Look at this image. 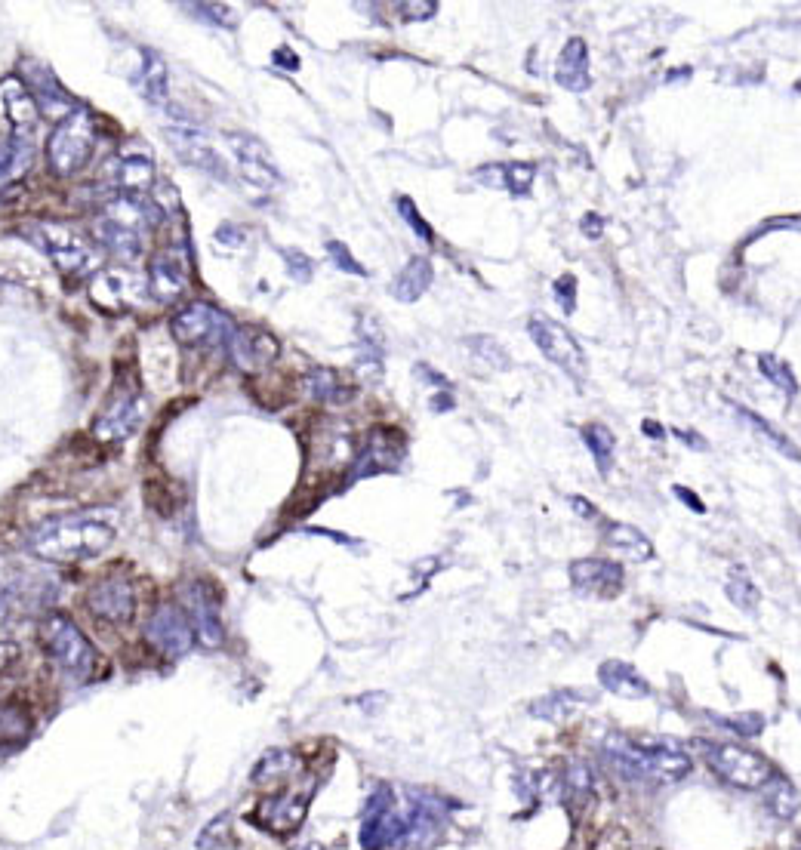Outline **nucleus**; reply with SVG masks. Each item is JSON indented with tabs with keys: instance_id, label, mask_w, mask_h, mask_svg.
Here are the masks:
<instances>
[{
	"instance_id": "1",
	"label": "nucleus",
	"mask_w": 801,
	"mask_h": 850,
	"mask_svg": "<svg viewBox=\"0 0 801 850\" xmlns=\"http://www.w3.org/2000/svg\"><path fill=\"white\" fill-rule=\"evenodd\" d=\"M111 543H114V527L99 521V518H90V515L53 518V521L37 527L31 533V539H28V546H31L34 555H41L47 561H56V564L96 558Z\"/></svg>"
},
{
	"instance_id": "2",
	"label": "nucleus",
	"mask_w": 801,
	"mask_h": 850,
	"mask_svg": "<svg viewBox=\"0 0 801 850\" xmlns=\"http://www.w3.org/2000/svg\"><path fill=\"white\" fill-rule=\"evenodd\" d=\"M694 746L700 749V755H703V761H706V767L712 770V774L718 780H724L728 786H734V789L758 792L761 786H765L777 774L774 764L765 755L743 746V743L697 740Z\"/></svg>"
},
{
	"instance_id": "3",
	"label": "nucleus",
	"mask_w": 801,
	"mask_h": 850,
	"mask_svg": "<svg viewBox=\"0 0 801 850\" xmlns=\"http://www.w3.org/2000/svg\"><path fill=\"white\" fill-rule=\"evenodd\" d=\"M93 148H96V121L87 111H71L50 136L47 161L53 173L74 176L90 164Z\"/></svg>"
},
{
	"instance_id": "4",
	"label": "nucleus",
	"mask_w": 801,
	"mask_h": 850,
	"mask_svg": "<svg viewBox=\"0 0 801 850\" xmlns=\"http://www.w3.org/2000/svg\"><path fill=\"white\" fill-rule=\"evenodd\" d=\"M22 231H25V238L41 247V253H47L53 259V265L68 278H78V275L90 272L93 262H96L90 244L59 222H28Z\"/></svg>"
},
{
	"instance_id": "5",
	"label": "nucleus",
	"mask_w": 801,
	"mask_h": 850,
	"mask_svg": "<svg viewBox=\"0 0 801 850\" xmlns=\"http://www.w3.org/2000/svg\"><path fill=\"white\" fill-rule=\"evenodd\" d=\"M44 647L50 650V656L56 660V666L74 678V681H90L93 669H96V650L87 641V635L74 626L65 616H47L44 620Z\"/></svg>"
},
{
	"instance_id": "6",
	"label": "nucleus",
	"mask_w": 801,
	"mask_h": 850,
	"mask_svg": "<svg viewBox=\"0 0 801 850\" xmlns=\"http://www.w3.org/2000/svg\"><path fill=\"white\" fill-rule=\"evenodd\" d=\"M527 333L530 339L537 342V349L552 361L558 364L567 376H574L577 382L586 379V352L583 345L570 336L561 324L543 318V315H533L530 324H527Z\"/></svg>"
},
{
	"instance_id": "7",
	"label": "nucleus",
	"mask_w": 801,
	"mask_h": 850,
	"mask_svg": "<svg viewBox=\"0 0 801 850\" xmlns=\"http://www.w3.org/2000/svg\"><path fill=\"white\" fill-rule=\"evenodd\" d=\"M232 321H228L219 308L207 305V302H195L185 305L182 312L173 315L170 321V333L176 342L182 345H195V349H204V345H216V342H228V333H232Z\"/></svg>"
},
{
	"instance_id": "8",
	"label": "nucleus",
	"mask_w": 801,
	"mask_h": 850,
	"mask_svg": "<svg viewBox=\"0 0 801 850\" xmlns=\"http://www.w3.org/2000/svg\"><path fill=\"white\" fill-rule=\"evenodd\" d=\"M228 148H232L238 170L244 176V182L256 191H275L281 185V173L272 161L269 148H265L259 139L247 136V133H232L228 136Z\"/></svg>"
},
{
	"instance_id": "9",
	"label": "nucleus",
	"mask_w": 801,
	"mask_h": 850,
	"mask_svg": "<svg viewBox=\"0 0 801 850\" xmlns=\"http://www.w3.org/2000/svg\"><path fill=\"white\" fill-rule=\"evenodd\" d=\"M145 638L167 656H185L195 644V629L179 604H161L148 620Z\"/></svg>"
},
{
	"instance_id": "10",
	"label": "nucleus",
	"mask_w": 801,
	"mask_h": 850,
	"mask_svg": "<svg viewBox=\"0 0 801 850\" xmlns=\"http://www.w3.org/2000/svg\"><path fill=\"white\" fill-rule=\"evenodd\" d=\"M90 613L99 616L102 623L111 626H127L133 616H136V592L133 583L124 576H108L102 583H96L90 589Z\"/></svg>"
},
{
	"instance_id": "11",
	"label": "nucleus",
	"mask_w": 801,
	"mask_h": 850,
	"mask_svg": "<svg viewBox=\"0 0 801 850\" xmlns=\"http://www.w3.org/2000/svg\"><path fill=\"white\" fill-rule=\"evenodd\" d=\"M647 752V783H681L694 770L691 755L669 737L641 740Z\"/></svg>"
},
{
	"instance_id": "12",
	"label": "nucleus",
	"mask_w": 801,
	"mask_h": 850,
	"mask_svg": "<svg viewBox=\"0 0 801 850\" xmlns=\"http://www.w3.org/2000/svg\"><path fill=\"white\" fill-rule=\"evenodd\" d=\"M167 133H170L167 139L179 151V158H185V164H195V167H201V170H207L213 176H225V164L219 161V154H216L210 136L195 121H188V118L176 121V124H170Z\"/></svg>"
},
{
	"instance_id": "13",
	"label": "nucleus",
	"mask_w": 801,
	"mask_h": 850,
	"mask_svg": "<svg viewBox=\"0 0 801 850\" xmlns=\"http://www.w3.org/2000/svg\"><path fill=\"white\" fill-rule=\"evenodd\" d=\"M225 345H228V355L235 358V364L247 373L269 367L278 358V339L256 327H232Z\"/></svg>"
},
{
	"instance_id": "14",
	"label": "nucleus",
	"mask_w": 801,
	"mask_h": 850,
	"mask_svg": "<svg viewBox=\"0 0 801 850\" xmlns=\"http://www.w3.org/2000/svg\"><path fill=\"white\" fill-rule=\"evenodd\" d=\"M37 102L34 96L28 93V87L22 81H16V77H7V81H0V130H4L7 136H16L22 139V133H28L37 121Z\"/></svg>"
},
{
	"instance_id": "15",
	"label": "nucleus",
	"mask_w": 801,
	"mask_h": 850,
	"mask_svg": "<svg viewBox=\"0 0 801 850\" xmlns=\"http://www.w3.org/2000/svg\"><path fill=\"white\" fill-rule=\"evenodd\" d=\"M570 583L583 595L614 598L623 589V567L607 558H583L570 564Z\"/></svg>"
},
{
	"instance_id": "16",
	"label": "nucleus",
	"mask_w": 801,
	"mask_h": 850,
	"mask_svg": "<svg viewBox=\"0 0 801 850\" xmlns=\"http://www.w3.org/2000/svg\"><path fill=\"white\" fill-rule=\"evenodd\" d=\"M188 610H192V629H195V638L201 641V647L216 650L225 641L216 592L204 583H195L192 589H188Z\"/></svg>"
},
{
	"instance_id": "17",
	"label": "nucleus",
	"mask_w": 801,
	"mask_h": 850,
	"mask_svg": "<svg viewBox=\"0 0 801 850\" xmlns=\"http://www.w3.org/2000/svg\"><path fill=\"white\" fill-rule=\"evenodd\" d=\"M142 293H145V287L130 272H121V268H111V272L96 275L93 287H90L93 302L102 305L105 312H124V308H130L142 299Z\"/></svg>"
},
{
	"instance_id": "18",
	"label": "nucleus",
	"mask_w": 801,
	"mask_h": 850,
	"mask_svg": "<svg viewBox=\"0 0 801 850\" xmlns=\"http://www.w3.org/2000/svg\"><path fill=\"white\" fill-rule=\"evenodd\" d=\"M401 456H404V438L395 435V429H376L367 438V447L361 450V456L355 462V478L392 472V469H398Z\"/></svg>"
},
{
	"instance_id": "19",
	"label": "nucleus",
	"mask_w": 801,
	"mask_h": 850,
	"mask_svg": "<svg viewBox=\"0 0 801 850\" xmlns=\"http://www.w3.org/2000/svg\"><path fill=\"white\" fill-rule=\"evenodd\" d=\"M148 290L158 302H176L188 290V265L176 253H164L148 265Z\"/></svg>"
},
{
	"instance_id": "20",
	"label": "nucleus",
	"mask_w": 801,
	"mask_h": 850,
	"mask_svg": "<svg viewBox=\"0 0 801 850\" xmlns=\"http://www.w3.org/2000/svg\"><path fill=\"white\" fill-rule=\"evenodd\" d=\"M111 179L124 195H142L155 182V161L145 148L124 151L121 158L111 161Z\"/></svg>"
},
{
	"instance_id": "21",
	"label": "nucleus",
	"mask_w": 801,
	"mask_h": 850,
	"mask_svg": "<svg viewBox=\"0 0 801 850\" xmlns=\"http://www.w3.org/2000/svg\"><path fill=\"white\" fill-rule=\"evenodd\" d=\"M555 84L570 90V93H583L592 87V74H589V47L583 37H570L564 44V50L558 53L555 62Z\"/></svg>"
},
{
	"instance_id": "22",
	"label": "nucleus",
	"mask_w": 801,
	"mask_h": 850,
	"mask_svg": "<svg viewBox=\"0 0 801 850\" xmlns=\"http://www.w3.org/2000/svg\"><path fill=\"white\" fill-rule=\"evenodd\" d=\"M598 681H601L604 690L617 693V697H623V700H647L654 693V687L647 684V678L623 660H604L598 666Z\"/></svg>"
},
{
	"instance_id": "23",
	"label": "nucleus",
	"mask_w": 801,
	"mask_h": 850,
	"mask_svg": "<svg viewBox=\"0 0 801 850\" xmlns=\"http://www.w3.org/2000/svg\"><path fill=\"white\" fill-rule=\"evenodd\" d=\"M142 413H145V401L142 398H124L114 404L108 413L99 416V422L93 425L96 438L102 441H121V438H130L139 422H142Z\"/></svg>"
},
{
	"instance_id": "24",
	"label": "nucleus",
	"mask_w": 801,
	"mask_h": 850,
	"mask_svg": "<svg viewBox=\"0 0 801 850\" xmlns=\"http://www.w3.org/2000/svg\"><path fill=\"white\" fill-rule=\"evenodd\" d=\"M305 814H309V798L305 795H278V798H265L259 804V820L272 832L299 829Z\"/></svg>"
},
{
	"instance_id": "25",
	"label": "nucleus",
	"mask_w": 801,
	"mask_h": 850,
	"mask_svg": "<svg viewBox=\"0 0 801 850\" xmlns=\"http://www.w3.org/2000/svg\"><path fill=\"white\" fill-rule=\"evenodd\" d=\"M432 278H435L432 262H429L426 256H413V259L401 268V275L395 278L392 293H395V299H401V302H416L419 296H423V293L432 287Z\"/></svg>"
},
{
	"instance_id": "26",
	"label": "nucleus",
	"mask_w": 801,
	"mask_h": 850,
	"mask_svg": "<svg viewBox=\"0 0 801 850\" xmlns=\"http://www.w3.org/2000/svg\"><path fill=\"white\" fill-rule=\"evenodd\" d=\"M604 543L610 549H617L623 555H629L632 561H651L657 552H654V543L647 539L638 527L632 524H607L604 530Z\"/></svg>"
},
{
	"instance_id": "27",
	"label": "nucleus",
	"mask_w": 801,
	"mask_h": 850,
	"mask_svg": "<svg viewBox=\"0 0 801 850\" xmlns=\"http://www.w3.org/2000/svg\"><path fill=\"white\" fill-rule=\"evenodd\" d=\"M31 161H34V148L25 136L22 139H16V136L0 139V188L16 182L19 176H25Z\"/></svg>"
},
{
	"instance_id": "28",
	"label": "nucleus",
	"mask_w": 801,
	"mask_h": 850,
	"mask_svg": "<svg viewBox=\"0 0 801 850\" xmlns=\"http://www.w3.org/2000/svg\"><path fill=\"white\" fill-rule=\"evenodd\" d=\"M93 231H96V241H99L105 250H111L114 256H121V259H139V253H142V235H136V231H127V228H121V225H114V222L105 219V216L96 219Z\"/></svg>"
},
{
	"instance_id": "29",
	"label": "nucleus",
	"mask_w": 801,
	"mask_h": 850,
	"mask_svg": "<svg viewBox=\"0 0 801 850\" xmlns=\"http://www.w3.org/2000/svg\"><path fill=\"white\" fill-rule=\"evenodd\" d=\"M583 700H589L586 690H555V693H546V697L533 700L530 703V715L540 718V721H564L570 712H577L583 706Z\"/></svg>"
},
{
	"instance_id": "30",
	"label": "nucleus",
	"mask_w": 801,
	"mask_h": 850,
	"mask_svg": "<svg viewBox=\"0 0 801 850\" xmlns=\"http://www.w3.org/2000/svg\"><path fill=\"white\" fill-rule=\"evenodd\" d=\"M758 792H761V798H765V807L771 810L777 820H792L798 810H801V795H798V789H795L786 777H780V774H774Z\"/></svg>"
},
{
	"instance_id": "31",
	"label": "nucleus",
	"mask_w": 801,
	"mask_h": 850,
	"mask_svg": "<svg viewBox=\"0 0 801 850\" xmlns=\"http://www.w3.org/2000/svg\"><path fill=\"white\" fill-rule=\"evenodd\" d=\"M136 90L148 99V102H164L167 96V65L158 53L145 50L142 53V65H139V77H136Z\"/></svg>"
},
{
	"instance_id": "32",
	"label": "nucleus",
	"mask_w": 801,
	"mask_h": 850,
	"mask_svg": "<svg viewBox=\"0 0 801 850\" xmlns=\"http://www.w3.org/2000/svg\"><path fill=\"white\" fill-rule=\"evenodd\" d=\"M580 435H583L586 447H589V450H592V456H595L598 472H601V475H607L610 469H614V447H617L614 432H610L607 425L589 422V425H583V429H580Z\"/></svg>"
},
{
	"instance_id": "33",
	"label": "nucleus",
	"mask_w": 801,
	"mask_h": 850,
	"mask_svg": "<svg viewBox=\"0 0 801 850\" xmlns=\"http://www.w3.org/2000/svg\"><path fill=\"white\" fill-rule=\"evenodd\" d=\"M731 407H734V413L740 416V422H746L749 429H752L758 438H765V441H768L777 453H783V456H789V459H801V450H798L789 438H783L771 422H765L758 413H749V410H746V407H740V404H731Z\"/></svg>"
},
{
	"instance_id": "34",
	"label": "nucleus",
	"mask_w": 801,
	"mask_h": 850,
	"mask_svg": "<svg viewBox=\"0 0 801 850\" xmlns=\"http://www.w3.org/2000/svg\"><path fill=\"white\" fill-rule=\"evenodd\" d=\"M296 767H299V758L293 752L275 749V752L265 755L259 761V767L253 770V783H281V780L296 774Z\"/></svg>"
},
{
	"instance_id": "35",
	"label": "nucleus",
	"mask_w": 801,
	"mask_h": 850,
	"mask_svg": "<svg viewBox=\"0 0 801 850\" xmlns=\"http://www.w3.org/2000/svg\"><path fill=\"white\" fill-rule=\"evenodd\" d=\"M309 389H312V395H315L318 401H324V404H342V401L352 398V389H346V385L339 382V373H333V370H327V367L312 370Z\"/></svg>"
},
{
	"instance_id": "36",
	"label": "nucleus",
	"mask_w": 801,
	"mask_h": 850,
	"mask_svg": "<svg viewBox=\"0 0 801 850\" xmlns=\"http://www.w3.org/2000/svg\"><path fill=\"white\" fill-rule=\"evenodd\" d=\"M500 173H503V188H509L515 198H524L533 185V176H537V167L524 161H509L500 167Z\"/></svg>"
},
{
	"instance_id": "37",
	"label": "nucleus",
	"mask_w": 801,
	"mask_h": 850,
	"mask_svg": "<svg viewBox=\"0 0 801 850\" xmlns=\"http://www.w3.org/2000/svg\"><path fill=\"white\" fill-rule=\"evenodd\" d=\"M564 789H567V795H574V798H592V792H595V780H592V770L583 764V761H574L567 767V774H564Z\"/></svg>"
},
{
	"instance_id": "38",
	"label": "nucleus",
	"mask_w": 801,
	"mask_h": 850,
	"mask_svg": "<svg viewBox=\"0 0 801 850\" xmlns=\"http://www.w3.org/2000/svg\"><path fill=\"white\" fill-rule=\"evenodd\" d=\"M758 367H761V373H765L774 385H780V389L792 398L795 392H798V385H795V376H792V370L780 361V358H774V355H761L758 358Z\"/></svg>"
},
{
	"instance_id": "39",
	"label": "nucleus",
	"mask_w": 801,
	"mask_h": 850,
	"mask_svg": "<svg viewBox=\"0 0 801 850\" xmlns=\"http://www.w3.org/2000/svg\"><path fill=\"white\" fill-rule=\"evenodd\" d=\"M469 345L472 349L490 364V367H497V370H509V352L503 349V345L497 342V339H490V336H475V339H469Z\"/></svg>"
},
{
	"instance_id": "40",
	"label": "nucleus",
	"mask_w": 801,
	"mask_h": 850,
	"mask_svg": "<svg viewBox=\"0 0 801 850\" xmlns=\"http://www.w3.org/2000/svg\"><path fill=\"white\" fill-rule=\"evenodd\" d=\"M724 592H728V598H731L740 610H755V607H758V601H761V592L749 583V579H743V576L728 579V586H724Z\"/></svg>"
},
{
	"instance_id": "41",
	"label": "nucleus",
	"mask_w": 801,
	"mask_h": 850,
	"mask_svg": "<svg viewBox=\"0 0 801 850\" xmlns=\"http://www.w3.org/2000/svg\"><path fill=\"white\" fill-rule=\"evenodd\" d=\"M552 296L558 299L564 315H574V308H577V278L574 275H561L558 281H552Z\"/></svg>"
},
{
	"instance_id": "42",
	"label": "nucleus",
	"mask_w": 801,
	"mask_h": 850,
	"mask_svg": "<svg viewBox=\"0 0 801 850\" xmlns=\"http://www.w3.org/2000/svg\"><path fill=\"white\" fill-rule=\"evenodd\" d=\"M721 724H728V730L740 733V737H758L761 730H765V718L761 715H752V712H743L737 718H718Z\"/></svg>"
},
{
	"instance_id": "43",
	"label": "nucleus",
	"mask_w": 801,
	"mask_h": 850,
	"mask_svg": "<svg viewBox=\"0 0 801 850\" xmlns=\"http://www.w3.org/2000/svg\"><path fill=\"white\" fill-rule=\"evenodd\" d=\"M398 210H401V216H404V222L416 231L419 238L423 241H432L435 238V231H432V225L416 213V207H413V201L410 198H398Z\"/></svg>"
},
{
	"instance_id": "44",
	"label": "nucleus",
	"mask_w": 801,
	"mask_h": 850,
	"mask_svg": "<svg viewBox=\"0 0 801 850\" xmlns=\"http://www.w3.org/2000/svg\"><path fill=\"white\" fill-rule=\"evenodd\" d=\"M327 253L333 256L336 268H342V272L358 275V278H364V275H367V272H364V265H358V262L352 259V253H349V247H346V244H339V241H327Z\"/></svg>"
},
{
	"instance_id": "45",
	"label": "nucleus",
	"mask_w": 801,
	"mask_h": 850,
	"mask_svg": "<svg viewBox=\"0 0 801 850\" xmlns=\"http://www.w3.org/2000/svg\"><path fill=\"white\" fill-rule=\"evenodd\" d=\"M284 253V259H287V272L293 275V281H299V284H305L312 278V259L305 256V253H299V250H281Z\"/></svg>"
},
{
	"instance_id": "46",
	"label": "nucleus",
	"mask_w": 801,
	"mask_h": 850,
	"mask_svg": "<svg viewBox=\"0 0 801 850\" xmlns=\"http://www.w3.org/2000/svg\"><path fill=\"white\" fill-rule=\"evenodd\" d=\"M244 241H247V231L232 225V222L216 228V244H222V247H244Z\"/></svg>"
},
{
	"instance_id": "47",
	"label": "nucleus",
	"mask_w": 801,
	"mask_h": 850,
	"mask_svg": "<svg viewBox=\"0 0 801 850\" xmlns=\"http://www.w3.org/2000/svg\"><path fill=\"white\" fill-rule=\"evenodd\" d=\"M19 653H22V650H19V644H13V641L0 644V675H4V672L19 660Z\"/></svg>"
},
{
	"instance_id": "48",
	"label": "nucleus",
	"mask_w": 801,
	"mask_h": 850,
	"mask_svg": "<svg viewBox=\"0 0 801 850\" xmlns=\"http://www.w3.org/2000/svg\"><path fill=\"white\" fill-rule=\"evenodd\" d=\"M672 435H675L678 441H684L688 447H694V450H709V441L700 438V435H694L691 429H672Z\"/></svg>"
},
{
	"instance_id": "49",
	"label": "nucleus",
	"mask_w": 801,
	"mask_h": 850,
	"mask_svg": "<svg viewBox=\"0 0 801 850\" xmlns=\"http://www.w3.org/2000/svg\"><path fill=\"white\" fill-rule=\"evenodd\" d=\"M672 493H675L678 499H684V502H688V509H691V512H697V515H700V512H706L703 499H700V496H697L694 490H688V487H675Z\"/></svg>"
},
{
	"instance_id": "50",
	"label": "nucleus",
	"mask_w": 801,
	"mask_h": 850,
	"mask_svg": "<svg viewBox=\"0 0 801 850\" xmlns=\"http://www.w3.org/2000/svg\"><path fill=\"white\" fill-rule=\"evenodd\" d=\"M570 506H574V512H577V515H583V518H595L592 502H589V499H583V496H570Z\"/></svg>"
},
{
	"instance_id": "51",
	"label": "nucleus",
	"mask_w": 801,
	"mask_h": 850,
	"mask_svg": "<svg viewBox=\"0 0 801 850\" xmlns=\"http://www.w3.org/2000/svg\"><path fill=\"white\" fill-rule=\"evenodd\" d=\"M641 429H644V435H647V438H657V441H663V435H666V432H663V425H660V422H654V419H644V422H641Z\"/></svg>"
},
{
	"instance_id": "52",
	"label": "nucleus",
	"mask_w": 801,
	"mask_h": 850,
	"mask_svg": "<svg viewBox=\"0 0 801 850\" xmlns=\"http://www.w3.org/2000/svg\"><path fill=\"white\" fill-rule=\"evenodd\" d=\"M583 228H586L589 238H598V235H601V219H598L595 213H589V216L583 219Z\"/></svg>"
},
{
	"instance_id": "53",
	"label": "nucleus",
	"mask_w": 801,
	"mask_h": 850,
	"mask_svg": "<svg viewBox=\"0 0 801 850\" xmlns=\"http://www.w3.org/2000/svg\"><path fill=\"white\" fill-rule=\"evenodd\" d=\"M10 607H13V604H10V595H7V592H0V626H4V623H7V616H10Z\"/></svg>"
},
{
	"instance_id": "54",
	"label": "nucleus",
	"mask_w": 801,
	"mask_h": 850,
	"mask_svg": "<svg viewBox=\"0 0 801 850\" xmlns=\"http://www.w3.org/2000/svg\"><path fill=\"white\" fill-rule=\"evenodd\" d=\"M432 407H435L438 413H447V410L453 407V398H450V395H441V398H435V401H432Z\"/></svg>"
},
{
	"instance_id": "55",
	"label": "nucleus",
	"mask_w": 801,
	"mask_h": 850,
	"mask_svg": "<svg viewBox=\"0 0 801 850\" xmlns=\"http://www.w3.org/2000/svg\"><path fill=\"white\" fill-rule=\"evenodd\" d=\"M688 77H691V71L684 68V71H669V74H666V81L672 84V81H688Z\"/></svg>"
},
{
	"instance_id": "56",
	"label": "nucleus",
	"mask_w": 801,
	"mask_h": 850,
	"mask_svg": "<svg viewBox=\"0 0 801 850\" xmlns=\"http://www.w3.org/2000/svg\"><path fill=\"white\" fill-rule=\"evenodd\" d=\"M299 850H324V847H318V844H305V847H299Z\"/></svg>"
}]
</instances>
